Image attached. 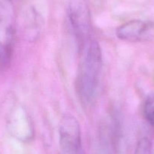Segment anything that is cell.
I'll list each match as a JSON object with an SVG mask.
<instances>
[{
    "instance_id": "cell-1",
    "label": "cell",
    "mask_w": 154,
    "mask_h": 154,
    "mask_svg": "<svg viewBox=\"0 0 154 154\" xmlns=\"http://www.w3.org/2000/svg\"><path fill=\"white\" fill-rule=\"evenodd\" d=\"M103 58L100 45L95 40L88 42L81 61L77 77V91L85 105L94 101L101 77Z\"/></svg>"
},
{
    "instance_id": "cell-2",
    "label": "cell",
    "mask_w": 154,
    "mask_h": 154,
    "mask_svg": "<svg viewBox=\"0 0 154 154\" xmlns=\"http://www.w3.org/2000/svg\"><path fill=\"white\" fill-rule=\"evenodd\" d=\"M15 37V15L11 0H0V69L9 66Z\"/></svg>"
},
{
    "instance_id": "cell-3",
    "label": "cell",
    "mask_w": 154,
    "mask_h": 154,
    "mask_svg": "<svg viewBox=\"0 0 154 154\" xmlns=\"http://www.w3.org/2000/svg\"><path fill=\"white\" fill-rule=\"evenodd\" d=\"M68 18L79 50L88 45L92 29L89 5L86 0H69Z\"/></svg>"
},
{
    "instance_id": "cell-4",
    "label": "cell",
    "mask_w": 154,
    "mask_h": 154,
    "mask_svg": "<svg viewBox=\"0 0 154 154\" xmlns=\"http://www.w3.org/2000/svg\"><path fill=\"white\" fill-rule=\"evenodd\" d=\"M59 144L60 154H82L80 125L71 114H64L60 119Z\"/></svg>"
},
{
    "instance_id": "cell-5",
    "label": "cell",
    "mask_w": 154,
    "mask_h": 154,
    "mask_svg": "<svg viewBox=\"0 0 154 154\" xmlns=\"http://www.w3.org/2000/svg\"><path fill=\"white\" fill-rule=\"evenodd\" d=\"M116 36L121 40L131 42L154 41V21L132 20L118 26Z\"/></svg>"
},
{
    "instance_id": "cell-6",
    "label": "cell",
    "mask_w": 154,
    "mask_h": 154,
    "mask_svg": "<svg viewBox=\"0 0 154 154\" xmlns=\"http://www.w3.org/2000/svg\"><path fill=\"white\" fill-rule=\"evenodd\" d=\"M11 134L21 141L27 142L34 137V126L28 112L22 106L13 109L8 123Z\"/></svg>"
},
{
    "instance_id": "cell-7",
    "label": "cell",
    "mask_w": 154,
    "mask_h": 154,
    "mask_svg": "<svg viewBox=\"0 0 154 154\" xmlns=\"http://www.w3.org/2000/svg\"><path fill=\"white\" fill-rule=\"evenodd\" d=\"M143 113L148 122L154 126V93L146 97L143 106Z\"/></svg>"
},
{
    "instance_id": "cell-8",
    "label": "cell",
    "mask_w": 154,
    "mask_h": 154,
    "mask_svg": "<svg viewBox=\"0 0 154 154\" xmlns=\"http://www.w3.org/2000/svg\"><path fill=\"white\" fill-rule=\"evenodd\" d=\"M152 146L150 140L147 137H142L137 142L134 154H152Z\"/></svg>"
},
{
    "instance_id": "cell-9",
    "label": "cell",
    "mask_w": 154,
    "mask_h": 154,
    "mask_svg": "<svg viewBox=\"0 0 154 154\" xmlns=\"http://www.w3.org/2000/svg\"><path fill=\"white\" fill-rule=\"evenodd\" d=\"M101 154H108V153H101Z\"/></svg>"
}]
</instances>
